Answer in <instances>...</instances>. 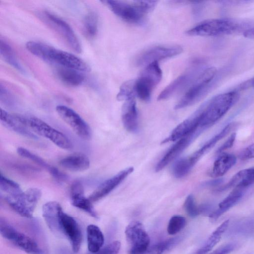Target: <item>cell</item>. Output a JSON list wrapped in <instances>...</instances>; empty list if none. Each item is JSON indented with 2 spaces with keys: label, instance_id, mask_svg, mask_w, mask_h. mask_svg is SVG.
Masks as SVG:
<instances>
[{
  "label": "cell",
  "instance_id": "42",
  "mask_svg": "<svg viewBox=\"0 0 254 254\" xmlns=\"http://www.w3.org/2000/svg\"><path fill=\"white\" fill-rule=\"evenodd\" d=\"M239 157L243 160L254 158V142L245 148L240 154Z\"/></svg>",
  "mask_w": 254,
  "mask_h": 254
},
{
  "label": "cell",
  "instance_id": "14",
  "mask_svg": "<svg viewBox=\"0 0 254 254\" xmlns=\"http://www.w3.org/2000/svg\"><path fill=\"white\" fill-rule=\"evenodd\" d=\"M198 71L197 63H194L164 89L159 95L158 100L167 99L191 84L198 76L196 75Z\"/></svg>",
  "mask_w": 254,
  "mask_h": 254
},
{
  "label": "cell",
  "instance_id": "3",
  "mask_svg": "<svg viewBox=\"0 0 254 254\" xmlns=\"http://www.w3.org/2000/svg\"><path fill=\"white\" fill-rule=\"evenodd\" d=\"M101 2L122 19L135 24L142 23L157 3L155 0L125 1L107 0Z\"/></svg>",
  "mask_w": 254,
  "mask_h": 254
},
{
  "label": "cell",
  "instance_id": "32",
  "mask_svg": "<svg viewBox=\"0 0 254 254\" xmlns=\"http://www.w3.org/2000/svg\"><path fill=\"white\" fill-rule=\"evenodd\" d=\"M0 54L4 60L20 72H24L22 66L18 62L13 49L5 40H0Z\"/></svg>",
  "mask_w": 254,
  "mask_h": 254
},
{
  "label": "cell",
  "instance_id": "5",
  "mask_svg": "<svg viewBox=\"0 0 254 254\" xmlns=\"http://www.w3.org/2000/svg\"><path fill=\"white\" fill-rule=\"evenodd\" d=\"M240 28L237 21L229 18H216L204 20L186 31L191 36H217L229 35Z\"/></svg>",
  "mask_w": 254,
  "mask_h": 254
},
{
  "label": "cell",
  "instance_id": "19",
  "mask_svg": "<svg viewBox=\"0 0 254 254\" xmlns=\"http://www.w3.org/2000/svg\"><path fill=\"white\" fill-rule=\"evenodd\" d=\"M133 171V168H128L104 181L89 195V199L92 202H94L104 197L115 189Z\"/></svg>",
  "mask_w": 254,
  "mask_h": 254
},
{
  "label": "cell",
  "instance_id": "13",
  "mask_svg": "<svg viewBox=\"0 0 254 254\" xmlns=\"http://www.w3.org/2000/svg\"><path fill=\"white\" fill-rule=\"evenodd\" d=\"M183 52V49L178 46H157L146 50L142 52L136 60L137 65H146L153 62L170 58Z\"/></svg>",
  "mask_w": 254,
  "mask_h": 254
},
{
  "label": "cell",
  "instance_id": "24",
  "mask_svg": "<svg viewBox=\"0 0 254 254\" xmlns=\"http://www.w3.org/2000/svg\"><path fill=\"white\" fill-rule=\"evenodd\" d=\"M244 190L241 188H234L233 190L219 203L218 208L209 214V217L211 221H216L235 206L242 198Z\"/></svg>",
  "mask_w": 254,
  "mask_h": 254
},
{
  "label": "cell",
  "instance_id": "39",
  "mask_svg": "<svg viewBox=\"0 0 254 254\" xmlns=\"http://www.w3.org/2000/svg\"><path fill=\"white\" fill-rule=\"evenodd\" d=\"M184 208L188 214L191 217L197 216L201 212L200 207L196 205L192 195L190 194L184 202Z\"/></svg>",
  "mask_w": 254,
  "mask_h": 254
},
{
  "label": "cell",
  "instance_id": "28",
  "mask_svg": "<svg viewBox=\"0 0 254 254\" xmlns=\"http://www.w3.org/2000/svg\"><path fill=\"white\" fill-rule=\"evenodd\" d=\"M230 221L226 220L210 234L203 245L193 254H207L220 242L223 234L227 230Z\"/></svg>",
  "mask_w": 254,
  "mask_h": 254
},
{
  "label": "cell",
  "instance_id": "22",
  "mask_svg": "<svg viewBox=\"0 0 254 254\" xmlns=\"http://www.w3.org/2000/svg\"><path fill=\"white\" fill-rule=\"evenodd\" d=\"M122 120L125 128L131 132L138 129V113L134 98L126 101L122 110Z\"/></svg>",
  "mask_w": 254,
  "mask_h": 254
},
{
  "label": "cell",
  "instance_id": "8",
  "mask_svg": "<svg viewBox=\"0 0 254 254\" xmlns=\"http://www.w3.org/2000/svg\"><path fill=\"white\" fill-rule=\"evenodd\" d=\"M39 17L61 35L68 46L75 52H81L80 43L70 25L64 20L48 11L40 12Z\"/></svg>",
  "mask_w": 254,
  "mask_h": 254
},
{
  "label": "cell",
  "instance_id": "6",
  "mask_svg": "<svg viewBox=\"0 0 254 254\" xmlns=\"http://www.w3.org/2000/svg\"><path fill=\"white\" fill-rule=\"evenodd\" d=\"M162 72L158 62L146 65L139 77L134 80V93L140 99L148 101L152 92L162 79Z\"/></svg>",
  "mask_w": 254,
  "mask_h": 254
},
{
  "label": "cell",
  "instance_id": "12",
  "mask_svg": "<svg viewBox=\"0 0 254 254\" xmlns=\"http://www.w3.org/2000/svg\"><path fill=\"white\" fill-rule=\"evenodd\" d=\"M56 111L61 119L78 136L85 140L91 138L92 132L90 127L76 112L64 105L57 106Z\"/></svg>",
  "mask_w": 254,
  "mask_h": 254
},
{
  "label": "cell",
  "instance_id": "1",
  "mask_svg": "<svg viewBox=\"0 0 254 254\" xmlns=\"http://www.w3.org/2000/svg\"><path fill=\"white\" fill-rule=\"evenodd\" d=\"M25 46L30 53L45 62L80 71L90 70L86 63L78 57L45 43L30 41Z\"/></svg>",
  "mask_w": 254,
  "mask_h": 254
},
{
  "label": "cell",
  "instance_id": "15",
  "mask_svg": "<svg viewBox=\"0 0 254 254\" xmlns=\"http://www.w3.org/2000/svg\"><path fill=\"white\" fill-rule=\"evenodd\" d=\"M0 112L1 122L6 128L24 136L37 138L36 135L30 130L28 119L20 115L11 114L1 108Z\"/></svg>",
  "mask_w": 254,
  "mask_h": 254
},
{
  "label": "cell",
  "instance_id": "45",
  "mask_svg": "<svg viewBox=\"0 0 254 254\" xmlns=\"http://www.w3.org/2000/svg\"><path fill=\"white\" fill-rule=\"evenodd\" d=\"M59 254H71L68 251L65 249H61L60 250Z\"/></svg>",
  "mask_w": 254,
  "mask_h": 254
},
{
  "label": "cell",
  "instance_id": "29",
  "mask_svg": "<svg viewBox=\"0 0 254 254\" xmlns=\"http://www.w3.org/2000/svg\"><path fill=\"white\" fill-rule=\"evenodd\" d=\"M236 156L232 154H224L214 162L209 172L211 177L216 178L224 175L236 163Z\"/></svg>",
  "mask_w": 254,
  "mask_h": 254
},
{
  "label": "cell",
  "instance_id": "38",
  "mask_svg": "<svg viewBox=\"0 0 254 254\" xmlns=\"http://www.w3.org/2000/svg\"><path fill=\"white\" fill-rule=\"evenodd\" d=\"M186 218L180 216L174 215L172 216L167 226V232L169 235H174L181 231L186 225Z\"/></svg>",
  "mask_w": 254,
  "mask_h": 254
},
{
  "label": "cell",
  "instance_id": "46",
  "mask_svg": "<svg viewBox=\"0 0 254 254\" xmlns=\"http://www.w3.org/2000/svg\"><path fill=\"white\" fill-rule=\"evenodd\" d=\"M250 85L254 89V77L250 80Z\"/></svg>",
  "mask_w": 254,
  "mask_h": 254
},
{
  "label": "cell",
  "instance_id": "16",
  "mask_svg": "<svg viewBox=\"0 0 254 254\" xmlns=\"http://www.w3.org/2000/svg\"><path fill=\"white\" fill-rule=\"evenodd\" d=\"M61 227L63 235L69 240L74 253L80 250L82 235L80 227L72 216L63 212L61 216Z\"/></svg>",
  "mask_w": 254,
  "mask_h": 254
},
{
  "label": "cell",
  "instance_id": "7",
  "mask_svg": "<svg viewBox=\"0 0 254 254\" xmlns=\"http://www.w3.org/2000/svg\"><path fill=\"white\" fill-rule=\"evenodd\" d=\"M42 192L37 188H29L14 195H4L8 205L21 216L31 218L41 198Z\"/></svg>",
  "mask_w": 254,
  "mask_h": 254
},
{
  "label": "cell",
  "instance_id": "43",
  "mask_svg": "<svg viewBox=\"0 0 254 254\" xmlns=\"http://www.w3.org/2000/svg\"><path fill=\"white\" fill-rule=\"evenodd\" d=\"M236 137V133H232L227 140L218 149L217 153H220L232 147L235 142Z\"/></svg>",
  "mask_w": 254,
  "mask_h": 254
},
{
  "label": "cell",
  "instance_id": "2",
  "mask_svg": "<svg viewBox=\"0 0 254 254\" xmlns=\"http://www.w3.org/2000/svg\"><path fill=\"white\" fill-rule=\"evenodd\" d=\"M238 91H231L219 94L210 99L198 109L199 127L204 129L213 125L233 106L239 98Z\"/></svg>",
  "mask_w": 254,
  "mask_h": 254
},
{
  "label": "cell",
  "instance_id": "30",
  "mask_svg": "<svg viewBox=\"0 0 254 254\" xmlns=\"http://www.w3.org/2000/svg\"><path fill=\"white\" fill-rule=\"evenodd\" d=\"M57 74L62 82L69 86L80 85L84 80V76L80 71L71 68L60 66Z\"/></svg>",
  "mask_w": 254,
  "mask_h": 254
},
{
  "label": "cell",
  "instance_id": "4",
  "mask_svg": "<svg viewBox=\"0 0 254 254\" xmlns=\"http://www.w3.org/2000/svg\"><path fill=\"white\" fill-rule=\"evenodd\" d=\"M216 73L217 70L214 67H208L200 72L176 104L175 109L190 106L202 99L210 88Z\"/></svg>",
  "mask_w": 254,
  "mask_h": 254
},
{
  "label": "cell",
  "instance_id": "34",
  "mask_svg": "<svg viewBox=\"0 0 254 254\" xmlns=\"http://www.w3.org/2000/svg\"><path fill=\"white\" fill-rule=\"evenodd\" d=\"M0 189L5 193L4 195H14L22 191L18 184L7 178L1 173L0 176Z\"/></svg>",
  "mask_w": 254,
  "mask_h": 254
},
{
  "label": "cell",
  "instance_id": "33",
  "mask_svg": "<svg viewBox=\"0 0 254 254\" xmlns=\"http://www.w3.org/2000/svg\"><path fill=\"white\" fill-rule=\"evenodd\" d=\"M181 238L176 237L159 242L152 246L148 250L149 254H164L177 246Z\"/></svg>",
  "mask_w": 254,
  "mask_h": 254
},
{
  "label": "cell",
  "instance_id": "17",
  "mask_svg": "<svg viewBox=\"0 0 254 254\" xmlns=\"http://www.w3.org/2000/svg\"><path fill=\"white\" fill-rule=\"evenodd\" d=\"M203 130L198 127L188 135L178 140L164 155L157 164L155 170L159 172L178 157Z\"/></svg>",
  "mask_w": 254,
  "mask_h": 254
},
{
  "label": "cell",
  "instance_id": "44",
  "mask_svg": "<svg viewBox=\"0 0 254 254\" xmlns=\"http://www.w3.org/2000/svg\"><path fill=\"white\" fill-rule=\"evenodd\" d=\"M243 35L247 38L254 39V27L246 30Z\"/></svg>",
  "mask_w": 254,
  "mask_h": 254
},
{
  "label": "cell",
  "instance_id": "36",
  "mask_svg": "<svg viewBox=\"0 0 254 254\" xmlns=\"http://www.w3.org/2000/svg\"><path fill=\"white\" fill-rule=\"evenodd\" d=\"M134 80H130L125 82L120 87L117 99L119 101H127L134 98Z\"/></svg>",
  "mask_w": 254,
  "mask_h": 254
},
{
  "label": "cell",
  "instance_id": "21",
  "mask_svg": "<svg viewBox=\"0 0 254 254\" xmlns=\"http://www.w3.org/2000/svg\"><path fill=\"white\" fill-rule=\"evenodd\" d=\"M199 113L197 110L177 126L162 143L178 140L193 132L199 127Z\"/></svg>",
  "mask_w": 254,
  "mask_h": 254
},
{
  "label": "cell",
  "instance_id": "25",
  "mask_svg": "<svg viewBox=\"0 0 254 254\" xmlns=\"http://www.w3.org/2000/svg\"><path fill=\"white\" fill-rule=\"evenodd\" d=\"M19 155L30 160L42 167L46 169L52 177L57 182H61L65 181L66 176L59 171L57 168L52 166L45 162L42 158L32 153L28 150L20 147L17 149Z\"/></svg>",
  "mask_w": 254,
  "mask_h": 254
},
{
  "label": "cell",
  "instance_id": "35",
  "mask_svg": "<svg viewBox=\"0 0 254 254\" xmlns=\"http://www.w3.org/2000/svg\"><path fill=\"white\" fill-rule=\"evenodd\" d=\"M84 31L89 37L95 36L98 31V17L94 12H89L85 17Z\"/></svg>",
  "mask_w": 254,
  "mask_h": 254
},
{
  "label": "cell",
  "instance_id": "41",
  "mask_svg": "<svg viewBox=\"0 0 254 254\" xmlns=\"http://www.w3.org/2000/svg\"><path fill=\"white\" fill-rule=\"evenodd\" d=\"M237 247L238 244L236 243H229L219 247L209 254H229L233 252Z\"/></svg>",
  "mask_w": 254,
  "mask_h": 254
},
{
  "label": "cell",
  "instance_id": "23",
  "mask_svg": "<svg viewBox=\"0 0 254 254\" xmlns=\"http://www.w3.org/2000/svg\"><path fill=\"white\" fill-rule=\"evenodd\" d=\"M236 126L235 123L228 124L218 133L205 142L191 156L188 157L191 166L193 167L204 154L210 150L217 142L229 134Z\"/></svg>",
  "mask_w": 254,
  "mask_h": 254
},
{
  "label": "cell",
  "instance_id": "40",
  "mask_svg": "<svg viewBox=\"0 0 254 254\" xmlns=\"http://www.w3.org/2000/svg\"><path fill=\"white\" fill-rule=\"evenodd\" d=\"M121 248V243L115 241L101 248L99 251L92 254H118Z\"/></svg>",
  "mask_w": 254,
  "mask_h": 254
},
{
  "label": "cell",
  "instance_id": "31",
  "mask_svg": "<svg viewBox=\"0 0 254 254\" xmlns=\"http://www.w3.org/2000/svg\"><path fill=\"white\" fill-rule=\"evenodd\" d=\"M88 249L91 253H95L102 247L104 237L100 229L96 225L90 224L87 227Z\"/></svg>",
  "mask_w": 254,
  "mask_h": 254
},
{
  "label": "cell",
  "instance_id": "10",
  "mask_svg": "<svg viewBox=\"0 0 254 254\" xmlns=\"http://www.w3.org/2000/svg\"><path fill=\"white\" fill-rule=\"evenodd\" d=\"M129 254H146L149 248L150 238L141 222H131L125 229Z\"/></svg>",
  "mask_w": 254,
  "mask_h": 254
},
{
  "label": "cell",
  "instance_id": "9",
  "mask_svg": "<svg viewBox=\"0 0 254 254\" xmlns=\"http://www.w3.org/2000/svg\"><path fill=\"white\" fill-rule=\"evenodd\" d=\"M1 235L13 245L29 254H43L36 242L29 236L16 230L4 219L0 220Z\"/></svg>",
  "mask_w": 254,
  "mask_h": 254
},
{
  "label": "cell",
  "instance_id": "11",
  "mask_svg": "<svg viewBox=\"0 0 254 254\" xmlns=\"http://www.w3.org/2000/svg\"><path fill=\"white\" fill-rule=\"evenodd\" d=\"M28 125L34 132L49 139L58 147L66 150L72 148V143L66 136L42 120L30 117L28 119Z\"/></svg>",
  "mask_w": 254,
  "mask_h": 254
},
{
  "label": "cell",
  "instance_id": "26",
  "mask_svg": "<svg viewBox=\"0 0 254 254\" xmlns=\"http://www.w3.org/2000/svg\"><path fill=\"white\" fill-rule=\"evenodd\" d=\"M253 183H254V167L240 171L227 184L220 188L217 191H223L230 188L245 189Z\"/></svg>",
  "mask_w": 254,
  "mask_h": 254
},
{
  "label": "cell",
  "instance_id": "20",
  "mask_svg": "<svg viewBox=\"0 0 254 254\" xmlns=\"http://www.w3.org/2000/svg\"><path fill=\"white\" fill-rule=\"evenodd\" d=\"M70 193L73 206L85 211L94 218L98 217L92 202L85 196L83 186L80 181H76L72 184Z\"/></svg>",
  "mask_w": 254,
  "mask_h": 254
},
{
  "label": "cell",
  "instance_id": "37",
  "mask_svg": "<svg viewBox=\"0 0 254 254\" xmlns=\"http://www.w3.org/2000/svg\"><path fill=\"white\" fill-rule=\"evenodd\" d=\"M192 168L188 158H183L178 160L174 164L173 172L174 176L181 178L186 176Z\"/></svg>",
  "mask_w": 254,
  "mask_h": 254
},
{
  "label": "cell",
  "instance_id": "18",
  "mask_svg": "<svg viewBox=\"0 0 254 254\" xmlns=\"http://www.w3.org/2000/svg\"><path fill=\"white\" fill-rule=\"evenodd\" d=\"M61 205L56 201H49L42 207V214L45 221L55 234L61 236L63 235L61 227V216L63 212Z\"/></svg>",
  "mask_w": 254,
  "mask_h": 254
},
{
  "label": "cell",
  "instance_id": "27",
  "mask_svg": "<svg viewBox=\"0 0 254 254\" xmlns=\"http://www.w3.org/2000/svg\"><path fill=\"white\" fill-rule=\"evenodd\" d=\"M63 168L73 172H81L90 166L88 157L82 153H75L62 158L59 162Z\"/></svg>",
  "mask_w": 254,
  "mask_h": 254
}]
</instances>
